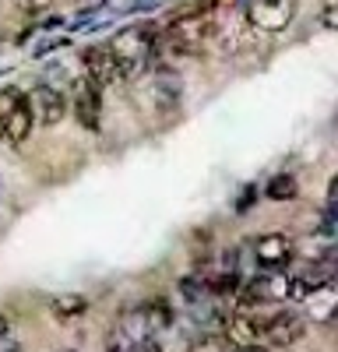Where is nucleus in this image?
<instances>
[{"label":"nucleus","instance_id":"1","mask_svg":"<svg viewBox=\"0 0 338 352\" xmlns=\"http://www.w3.org/2000/svg\"><path fill=\"white\" fill-rule=\"evenodd\" d=\"M215 36V14L208 8H190L177 18H169L162 36H159V46L169 53V56H194L201 53V46Z\"/></svg>","mask_w":338,"mask_h":352},{"label":"nucleus","instance_id":"2","mask_svg":"<svg viewBox=\"0 0 338 352\" xmlns=\"http://www.w3.org/2000/svg\"><path fill=\"white\" fill-rule=\"evenodd\" d=\"M159 36L162 32H152V25H131V28H120V32L106 43L113 50V56H117L124 81H134L152 67L155 53H159Z\"/></svg>","mask_w":338,"mask_h":352},{"label":"nucleus","instance_id":"3","mask_svg":"<svg viewBox=\"0 0 338 352\" xmlns=\"http://www.w3.org/2000/svg\"><path fill=\"white\" fill-rule=\"evenodd\" d=\"M243 18L254 32L275 36L282 28H289V21L296 18V0H254L243 8Z\"/></svg>","mask_w":338,"mask_h":352},{"label":"nucleus","instance_id":"4","mask_svg":"<svg viewBox=\"0 0 338 352\" xmlns=\"http://www.w3.org/2000/svg\"><path fill=\"white\" fill-rule=\"evenodd\" d=\"M71 109L74 120L84 131H99V116H102V88L92 78H78L71 88Z\"/></svg>","mask_w":338,"mask_h":352},{"label":"nucleus","instance_id":"5","mask_svg":"<svg viewBox=\"0 0 338 352\" xmlns=\"http://www.w3.org/2000/svg\"><path fill=\"white\" fill-rule=\"evenodd\" d=\"M81 64H84V78H92L99 88L106 85H120V64H117V56H113L109 46H89V50H81Z\"/></svg>","mask_w":338,"mask_h":352},{"label":"nucleus","instance_id":"6","mask_svg":"<svg viewBox=\"0 0 338 352\" xmlns=\"http://www.w3.org/2000/svg\"><path fill=\"white\" fill-rule=\"evenodd\" d=\"M254 257L264 272H282L293 257V240L286 232H264V236L254 243Z\"/></svg>","mask_w":338,"mask_h":352},{"label":"nucleus","instance_id":"7","mask_svg":"<svg viewBox=\"0 0 338 352\" xmlns=\"http://www.w3.org/2000/svg\"><path fill=\"white\" fill-rule=\"evenodd\" d=\"M264 328H268V317H261V314H233L222 331L233 342V349H240V345H261Z\"/></svg>","mask_w":338,"mask_h":352},{"label":"nucleus","instance_id":"8","mask_svg":"<svg viewBox=\"0 0 338 352\" xmlns=\"http://www.w3.org/2000/svg\"><path fill=\"white\" fill-rule=\"evenodd\" d=\"M303 335V317L296 310H282L268 317V328H264V345L268 349H289L293 342H300Z\"/></svg>","mask_w":338,"mask_h":352},{"label":"nucleus","instance_id":"9","mask_svg":"<svg viewBox=\"0 0 338 352\" xmlns=\"http://www.w3.org/2000/svg\"><path fill=\"white\" fill-rule=\"evenodd\" d=\"M32 109H36V120L43 127H56L67 116V99L60 88H53V85H39L36 92H32Z\"/></svg>","mask_w":338,"mask_h":352},{"label":"nucleus","instance_id":"10","mask_svg":"<svg viewBox=\"0 0 338 352\" xmlns=\"http://www.w3.org/2000/svg\"><path fill=\"white\" fill-rule=\"evenodd\" d=\"M247 289H250V296H254V300H293L296 275H286V272H264L261 278H254Z\"/></svg>","mask_w":338,"mask_h":352},{"label":"nucleus","instance_id":"11","mask_svg":"<svg viewBox=\"0 0 338 352\" xmlns=\"http://www.w3.org/2000/svg\"><path fill=\"white\" fill-rule=\"evenodd\" d=\"M39 120H36V109H32V99H25L8 120H4V141L11 144V148H18V144H25L28 141V134H32V127H36Z\"/></svg>","mask_w":338,"mask_h":352},{"label":"nucleus","instance_id":"12","mask_svg":"<svg viewBox=\"0 0 338 352\" xmlns=\"http://www.w3.org/2000/svg\"><path fill=\"white\" fill-rule=\"evenodd\" d=\"M303 307H306V314L314 320H335L338 317V278H331L321 289H314L303 300Z\"/></svg>","mask_w":338,"mask_h":352},{"label":"nucleus","instance_id":"13","mask_svg":"<svg viewBox=\"0 0 338 352\" xmlns=\"http://www.w3.org/2000/svg\"><path fill=\"white\" fill-rule=\"evenodd\" d=\"M84 310H89V300H84L81 292H64V296H53L49 300V314L60 320V324L84 317Z\"/></svg>","mask_w":338,"mask_h":352},{"label":"nucleus","instance_id":"14","mask_svg":"<svg viewBox=\"0 0 338 352\" xmlns=\"http://www.w3.org/2000/svg\"><path fill=\"white\" fill-rule=\"evenodd\" d=\"M296 190H300V184H296L293 173H275L271 180L264 184V197L268 201H293Z\"/></svg>","mask_w":338,"mask_h":352},{"label":"nucleus","instance_id":"15","mask_svg":"<svg viewBox=\"0 0 338 352\" xmlns=\"http://www.w3.org/2000/svg\"><path fill=\"white\" fill-rule=\"evenodd\" d=\"M321 25L331 28V32H338V0H324L321 4Z\"/></svg>","mask_w":338,"mask_h":352},{"label":"nucleus","instance_id":"16","mask_svg":"<svg viewBox=\"0 0 338 352\" xmlns=\"http://www.w3.org/2000/svg\"><path fill=\"white\" fill-rule=\"evenodd\" d=\"M134 352H162V345H159L155 338H145V342H137V345H134Z\"/></svg>","mask_w":338,"mask_h":352},{"label":"nucleus","instance_id":"17","mask_svg":"<svg viewBox=\"0 0 338 352\" xmlns=\"http://www.w3.org/2000/svg\"><path fill=\"white\" fill-rule=\"evenodd\" d=\"M328 201H331L335 208H338V173L331 176V184H328Z\"/></svg>","mask_w":338,"mask_h":352},{"label":"nucleus","instance_id":"18","mask_svg":"<svg viewBox=\"0 0 338 352\" xmlns=\"http://www.w3.org/2000/svg\"><path fill=\"white\" fill-rule=\"evenodd\" d=\"M8 335H11V317H8V314H0V342H4Z\"/></svg>","mask_w":338,"mask_h":352},{"label":"nucleus","instance_id":"19","mask_svg":"<svg viewBox=\"0 0 338 352\" xmlns=\"http://www.w3.org/2000/svg\"><path fill=\"white\" fill-rule=\"evenodd\" d=\"M233 352H271V349L261 342V345H240V349H233Z\"/></svg>","mask_w":338,"mask_h":352},{"label":"nucleus","instance_id":"20","mask_svg":"<svg viewBox=\"0 0 338 352\" xmlns=\"http://www.w3.org/2000/svg\"><path fill=\"white\" fill-rule=\"evenodd\" d=\"M247 4H254V0H247Z\"/></svg>","mask_w":338,"mask_h":352}]
</instances>
